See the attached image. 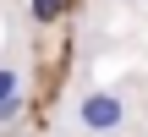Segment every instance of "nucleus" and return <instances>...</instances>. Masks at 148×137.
Wrapping results in <instances>:
<instances>
[{"label":"nucleus","mask_w":148,"mask_h":137,"mask_svg":"<svg viewBox=\"0 0 148 137\" xmlns=\"http://www.w3.org/2000/svg\"><path fill=\"white\" fill-rule=\"evenodd\" d=\"M27 5H33V22H55L66 11V0H27Z\"/></svg>","instance_id":"7ed1b4c3"},{"label":"nucleus","mask_w":148,"mask_h":137,"mask_svg":"<svg viewBox=\"0 0 148 137\" xmlns=\"http://www.w3.org/2000/svg\"><path fill=\"white\" fill-rule=\"evenodd\" d=\"M126 99L115 93V88H88L82 99H77V126L88 137H115V132H126Z\"/></svg>","instance_id":"f257e3e1"},{"label":"nucleus","mask_w":148,"mask_h":137,"mask_svg":"<svg viewBox=\"0 0 148 137\" xmlns=\"http://www.w3.org/2000/svg\"><path fill=\"white\" fill-rule=\"evenodd\" d=\"M22 82H27V77H22V60H0V99H11Z\"/></svg>","instance_id":"f03ea898"}]
</instances>
